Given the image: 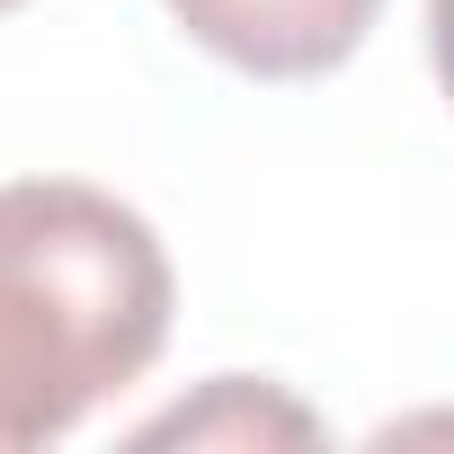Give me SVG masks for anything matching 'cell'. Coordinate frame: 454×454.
<instances>
[{"label":"cell","mask_w":454,"mask_h":454,"mask_svg":"<svg viewBox=\"0 0 454 454\" xmlns=\"http://www.w3.org/2000/svg\"><path fill=\"white\" fill-rule=\"evenodd\" d=\"M160 232L90 178L0 187V454L72 436L169 348Z\"/></svg>","instance_id":"cell-1"},{"label":"cell","mask_w":454,"mask_h":454,"mask_svg":"<svg viewBox=\"0 0 454 454\" xmlns=\"http://www.w3.org/2000/svg\"><path fill=\"white\" fill-rule=\"evenodd\" d=\"M169 19L241 81H321L374 36L383 0H169Z\"/></svg>","instance_id":"cell-2"},{"label":"cell","mask_w":454,"mask_h":454,"mask_svg":"<svg viewBox=\"0 0 454 454\" xmlns=\"http://www.w3.org/2000/svg\"><path fill=\"white\" fill-rule=\"evenodd\" d=\"M134 445H321V419L259 374H214L196 401L143 419Z\"/></svg>","instance_id":"cell-3"},{"label":"cell","mask_w":454,"mask_h":454,"mask_svg":"<svg viewBox=\"0 0 454 454\" xmlns=\"http://www.w3.org/2000/svg\"><path fill=\"white\" fill-rule=\"evenodd\" d=\"M427 63H436V90L454 107V0H427Z\"/></svg>","instance_id":"cell-4"},{"label":"cell","mask_w":454,"mask_h":454,"mask_svg":"<svg viewBox=\"0 0 454 454\" xmlns=\"http://www.w3.org/2000/svg\"><path fill=\"white\" fill-rule=\"evenodd\" d=\"M10 10H19V0H0V19H10Z\"/></svg>","instance_id":"cell-5"}]
</instances>
